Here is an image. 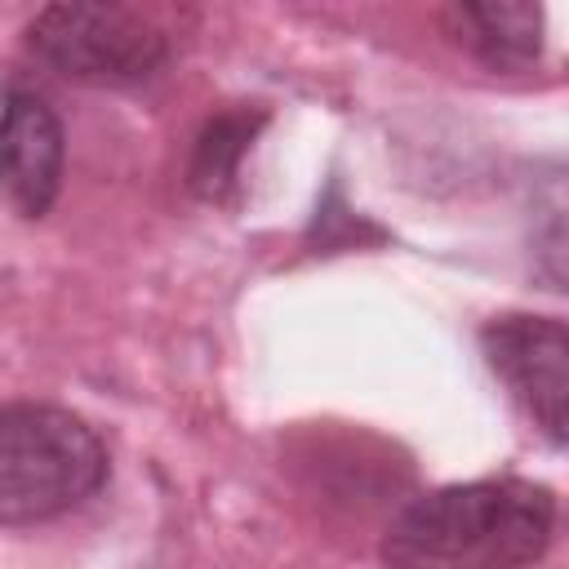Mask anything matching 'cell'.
I'll use <instances>...</instances> for the list:
<instances>
[{
  "label": "cell",
  "instance_id": "1",
  "mask_svg": "<svg viewBox=\"0 0 569 569\" xmlns=\"http://www.w3.org/2000/svg\"><path fill=\"white\" fill-rule=\"evenodd\" d=\"M556 529L547 485L520 476L467 480L405 502L382 533L387 569H525Z\"/></svg>",
  "mask_w": 569,
  "mask_h": 569
},
{
  "label": "cell",
  "instance_id": "2",
  "mask_svg": "<svg viewBox=\"0 0 569 569\" xmlns=\"http://www.w3.org/2000/svg\"><path fill=\"white\" fill-rule=\"evenodd\" d=\"M107 480L98 431L58 405H0V525H40L93 498Z\"/></svg>",
  "mask_w": 569,
  "mask_h": 569
},
{
  "label": "cell",
  "instance_id": "3",
  "mask_svg": "<svg viewBox=\"0 0 569 569\" xmlns=\"http://www.w3.org/2000/svg\"><path fill=\"white\" fill-rule=\"evenodd\" d=\"M31 53L76 84H138L164 53V31L129 4H49L27 27Z\"/></svg>",
  "mask_w": 569,
  "mask_h": 569
},
{
  "label": "cell",
  "instance_id": "4",
  "mask_svg": "<svg viewBox=\"0 0 569 569\" xmlns=\"http://www.w3.org/2000/svg\"><path fill=\"white\" fill-rule=\"evenodd\" d=\"M485 360L525 418L551 440L565 445L569 427V333L556 316L507 311L480 329Z\"/></svg>",
  "mask_w": 569,
  "mask_h": 569
},
{
  "label": "cell",
  "instance_id": "5",
  "mask_svg": "<svg viewBox=\"0 0 569 569\" xmlns=\"http://www.w3.org/2000/svg\"><path fill=\"white\" fill-rule=\"evenodd\" d=\"M62 120L36 93L13 89L0 107V204L18 218H44L62 187Z\"/></svg>",
  "mask_w": 569,
  "mask_h": 569
},
{
  "label": "cell",
  "instance_id": "6",
  "mask_svg": "<svg viewBox=\"0 0 569 569\" xmlns=\"http://www.w3.org/2000/svg\"><path fill=\"white\" fill-rule=\"evenodd\" d=\"M458 36L476 58L489 67H529L542 49V9L520 0H489V4H458L453 9Z\"/></svg>",
  "mask_w": 569,
  "mask_h": 569
},
{
  "label": "cell",
  "instance_id": "7",
  "mask_svg": "<svg viewBox=\"0 0 569 569\" xmlns=\"http://www.w3.org/2000/svg\"><path fill=\"white\" fill-rule=\"evenodd\" d=\"M249 133H253V129H249L240 116H222V120H213V124L204 129V138H200V147H196V164H191V187H196L200 196H222V187L231 182L236 156L244 151Z\"/></svg>",
  "mask_w": 569,
  "mask_h": 569
}]
</instances>
